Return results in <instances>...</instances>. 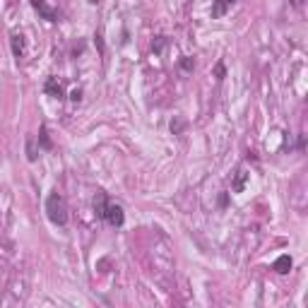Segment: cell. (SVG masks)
<instances>
[{
  "instance_id": "6da1fadb",
  "label": "cell",
  "mask_w": 308,
  "mask_h": 308,
  "mask_svg": "<svg viewBox=\"0 0 308 308\" xmlns=\"http://www.w3.org/2000/svg\"><path fill=\"white\" fill-rule=\"evenodd\" d=\"M44 209H46V217L53 221L55 226H65V224H67V202H65V198H63L58 190L48 193Z\"/></svg>"
},
{
  "instance_id": "7a4b0ae2",
  "label": "cell",
  "mask_w": 308,
  "mask_h": 308,
  "mask_svg": "<svg viewBox=\"0 0 308 308\" xmlns=\"http://www.w3.org/2000/svg\"><path fill=\"white\" fill-rule=\"evenodd\" d=\"M104 221L111 224V226H116V229H121L123 224H125V212H123L121 205L109 202V205H106V212H104Z\"/></svg>"
},
{
  "instance_id": "3957f363",
  "label": "cell",
  "mask_w": 308,
  "mask_h": 308,
  "mask_svg": "<svg viewBox=\"0 0 308 308\" xmlns=\"http://www.w3.org/2000/svg\"><path fill=\"white\" fill-rule=\"evenodd\" d=\"M44 92L48 97H55V99H63V97H65V87H63V82H60L58 77H48V80H46Z\"/></svg>"
},
{
  "instance_id": "277c9868",
  "label": "cell",
  "mask_w": 308,
  "mask_h": 308,
  "mask_svg": "<svg viewBox=\"0 0 308 308\" xmlns=\"http://www.w3.org/2000/svg\"><path fill=\"white\" fill-rule=\"evenodd\" d=\"M32 8L36 12H41V15H44V20H48V22H55V20H58V12H55L53 8H48L46 3H41V0H34Z\"/></svg>"
},
{
  "instance_id": "5b68a950",
  "label": "cell",
  "mask_w": 308,
  "mask_h": 308,
  "mask_svg": "<svg viewBox=\"0 0 308 308\" xmlns=\"http://www.w3.org/2000/svg\"><path fill=\"white\" fill-rule=\"evenodd\" d=\"M272 270H275V272H279V275H286V272L291 270V258H289L286 253L279 255V258L275 260V265H272Z\"/></svg>"
},
{
  "instance_id": "8992f818",
  "label": "cell",
  "mask_w": 308,
  "mask_h": 308,
  "mask_svg": "<svg viewBox=\"0 0 308 308\" xmlns=\"http://www.w3.org/2000/svg\"><path fill=\"white\" fill-rule=\"evenodd\" d=\"M106 205H109V198H106V193H97V198H94V214H97L99 219H104Z\"/></svg>"
},
{
  "instance_id": "52a82bcc",
  "label": "cell",
  "mask_w": 308,
  "mask_h": 308,
  "mask_svg": "<svg viewBox=\"0 0 308 308\" xmlns=\"http://www.w3.org/2000/svg\"><path fill=\"white\" fill-rule=\"evenodd\" d=\"M10 44H12V53L20 58V55L24 53V36H22V34H12Z\"/></svg>"
},
{
  "instance_id": "ba28073f",
  "label": "cell",
  "mask_w": 308,
  "mask_h": 308,
  "mask_svg": "<svg viewBox=\"0 0 308 308\" xmlns=\"http://www.w3.org/2000/svg\"><path fill=\"white\" fill-rule=\"evenodd\" d=\"M36 157H39L36 140H34V137H27V159H29V162H36Z\"/></svg>"
},
{
  "instance_id": "9c48e42d",
  "label": "cell",
  "mask_w": 308,
  "mask_h": 308,
  "mask_svg": "<svg viewBox=\"0 0 308 308\" xmlns=\"http://www.w3.org/2000/svg\"><path fill=\"white\" fill-rule=\"evenodd\" d=\"M39 149H51V140H48L46 125H41V130H39Z\"/></svg>"
},
{
  "instance_id": "30bf717a",
  "label": "cell",
  "mask_w": 308,
  "mask_h": 308,
  "mask_svg": "<svg viewBox=\"0 0 308 308\" xmlns=\"http://www.w3.org/2000/svg\"><path fill=\"white\" fill-rule=\"evenodd\" d=\"M229 8H231V3H217V5L212 8V17H219V15H224Z\"/></svg>"
},
{
  "instance_id": "8fae6325",
  "label": "cell",
  "mask_w": 308,
  "mask_h": 308,
  "mask_svg": "<svg viewBox=\"0 0 308 308\" xmlns=\"http://www.w3.org/2000/svg\"><path fill=\"white\" fill-rule=\"evenodd\" d=\"M243 181H246V174H243V171H239V178H236V183H234V188H231V190H234V193H241V190H243Z\"/></svg>"
},
{
  "instance_id": "7c38bea8",
  "label": "cell",
  "mask_w": 308,
  "mask_h": 308,
  "mask_svg": "<svg viewBox=\"0 0 308 308\" xmlns=\"http://www.w3.org/2000/svg\"><path fill=\"white\" fill-rule=\"evenodd\" d=\"M164 44H166V39H164V36H157V44H152L154 53H162V48H164Z\"/></svg>"
},
{
  "instance_id": "4fadbf2b",
  "label": "cell",
  "mask_w": 308,
  "mask_h": 308,
  "mask_svg": "<svg viewBox=\"0 0 308 308\" xmlns=\"http://www.w3.org/2000/svg\"><path fill=\"white\" fill-rule=\"evenodd\" d=\"M181 67H183V70H193V67H195L193 58H183V60H181Z\"/></svg>"
},
{
  "instance_id": "5bb4252c",
  "label": "cell",
  "mask_w": 308,
  "mask_h": 308,
  "mask_svg": "<svg viewBox=\"0 0 308 308\" xmlns=\"http://www.w3.org/2000/svg\"><path fill=\"white\" fill-rule=\"evenodd\" d=\"M70 99H72V101H80V99H82V89H75V92L70 94Z\"/></svg>"
},
{
  "instance_id": "9a60e30c",
  "label": "cell",
  "mask_w": 308,
  "mask_h": 308,
  "mask_svg": "<svg viewBox=\"0 0 308 308\" xmlns=\"http://www.w3.org/2000/svg\"><path fill=\"white\" fill-rule=\"evenodd\" d=\"M221 77H224V65L219 63V65H217V80H221Z\"/></svg>"
}]
</instances>
